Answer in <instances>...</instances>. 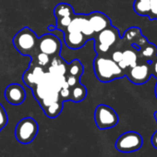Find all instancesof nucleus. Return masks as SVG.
<instances>
[{
  "instance_id": "obj_1",
  "label": "nucleus",
  "mask_w": 157,
  "mask_h": 157,
  "mask_svg": "<svg viewBox=\"0 0 157 157\" xmlns=\"http://www.w3.org/2000/svg\"><path fill=\"white\" fill-rule=\"evenodd\" d=\"M94 70L97 80L104 83L121 78L125 76V72L120 68L118 64L106 56L96 55L94 59Z\"/></svg>"
},
{
  "instance_id": "obj_2",
  "label": "nucleus",
  "mask_w": 157,
  "mask_h": 157,
  "mask_svg": "<svg viewBox=\"0 0 157 157\" xmlns=\"http://www.w3.org/2000/svg\"><path fill=\"white\" fill-rule=\"evenodd\" d=\"M93 40L94 41V51L96 55L106 56L121 40L119 31L113 25L94 34Z\"/></svg>"
},
{
  "instance_id": "obj_3",
  "label": "nucleus",
  "mask_w": 157,
  "mask_h": 157,
  "mask_svg": "<svg viewBox=\"0 0 157 157\" xmlns=\"http://www.w3.org/2000/svg\"><path fill=\"white\" fill-rule=\"evenodd\" d=\"M13 45L22 56L33 58L37 53L38 36L29 27H23L13 37Z\"/></svg>"
},
{
  "instance_id": "obj_4",
  "label": "nucleus",
  "mask_w": 157,
  "mask_h": 157,
  "mask_svg": "<svg viewBox=\"0 0 157 157\" xmlns=\"http://www.w3.org/2000/svg\"><path fill=\"white\" fill-rule=\"evenodd\" d=\"M39 131V125L31 117L21 119L15 128V138L22 144H29L36 138Z\"/></svg>"
},
{
  "instance_id": "obj_5",
  "label": "nucleus",
  "mask_w": 157,
  "mask_h": 157,
  "mask_svg": "<svg viewBox=\"0 0 157 157\" xmlns=\"http://www.w3.org/2000/svg\"><path fill=\"white\" fill-rule=\"evenodd\" d=\"M117 112L106 105H99L94 110V122L98 128L108 129L116 127L118 123Z\"/></svg>"
},
{
  "instance_id": "obj_6",
  "label": "nucleus",
  "mask_w": 157,
  "mask_h": 157,
  "mask_svg": "<svg viewBox=\"0 0 157 157\" xmlns=\"http://www.w3.org/2000/svg\"><path fill=\"white\" fill-rule=\"evenodd\" d=\"M142 144L143 140L140 133L136 131H127L117 138L115 147L120 152L129 153L140 150Z\"/></svg>"
},
{
  "instance_id": "obj_7",
  "label": "nucleus",
  "mask_w": 157,
  "mask_h": 157,
  "mask_svg": "<svg viewBox=\"0 0 157 157\" xmlns=\"http://www.w3.org/2000/svg\"><path fill=\"white\" fill-rule=\"evenodd\" d=\"M62 49V43L53 33H45L38 37L37 52L44 53L50 57H55L60 55Z\"/></svg>"
},
{
  "instance_id": "obj_8",
  "label": "nucleus",
  "mask_w": 157,
  "mask_h": 157,
  "mask_svg": "<svg viewBox=\"0 0 157 157\" xmlns=\"http://www.w3.org/2000/svg\"><path fill=\"white\" fill-rule=\"evenodd\" d=\"M125 76H127L128 80L134 84L140 85L146 83L151 77L150 63L145 61L144 63L136 64L126 71Z\"/></svg>"
},
{
  "instance_id": "obj_9",
  "label": "nucleus",
  "mask_w": 157,
  "mask_h": 157,
  "mask_svg": "<svg viewBox=\"0 0 157 157\" xmlns=\"http://www.w3.org/2000/svg\"><path fill=\"white\" fill-rule=\"evenodd\" d=\"M67 31H77L81 32L90 40L94 38V32L87 19V14H75L71 22L67 26L65 32ZM64 33V32H63Z\"/></svg>"
},
{
  "instance_id": "obj_10",
  "label": "nucleus",
  "mask_w": 157,
  "mask_h": 157,
  "mask_svg": "<svg viewBox=\"0 0 157 157\" xmlns=\"http://www.w3.org/2000/svg\"><path fill=\"white\" fill-rule=\"evenodd\" d=\"M4 94L6 101L12 105H20L26 99V92L24 88L18 83H11L7 86Z\"/></svg>"
},
{
  "instance_id": "obj_11",
  "label": "nucleus",
  "mask_w": 157,
  "mask_h": 157,
  "mask_svg": "<svg viewBox=\"0 0 157 157\" xmlns=\"http://www.w3.org/2000/svg\"><path fill=\"white\" fill-rule=\"evenodd\" d=\"M45 71L46 70L43 67L37 66L33 62H30L28 69L22 76V80L29 88H33L40 82Z\"/></svg>"
},
{
  "instance_id": "obj_12",
  "label": "nucleus",
  "mask_w": 157,
  "mask_h": 157,
  "mask_svg": "<svg viewBox=\"0 0 157 157\" xmlns=\"http://www.w3.org/2000/svg\"><path fill=\"white\" fill-rule=\"evenodd\" d=\"M122 40L123 42L130 44V45L132 47H135L137 51H139L140 47H142L144 44L148 43L147 39L144 36H142L140 29L138 27L128 28L125 32Z\"/></svg>"
},
{
  "instance_id": "obj_13",
  "label": "nucleus",
  "mask_w": 157,
  "mask_h": 157,
  "mask_svg": "<svg viewBox=\"0 0 157 157\" xmlns=\"http://www.w3.org/2000/svg\"><path fill=\"white\" fill-rule=\"evenodd\" d=\"M64 42L66 45L73 50L80 49L83 47L86 43L90 40L81 32L77 31H67L64 32Z\"/></svg>"
},
{
  "instance_id": "obj_14",
  "label": "nucleus",
  "mask_w": 157,
  "mask_h": 157,
  "mask_svg": "<svg viewBox=\"0 0 157 157\" xmlns=\"http://www.w3.org/2000/svg\"><path fill=\"white\" fill-rule=\"evenodd\" d=\"M87 19L94 33H97L112 25L111 20L108 18V16L101 11H93L87 14Z\"/></svg>"
},
{
  "instance_id": "obj_15",
  "label": "nucleus",
  "mask_w": 157,
  "mask_h": 157,
  "mask_svg": "<svg viewBox=\"0 0 157 157\" xmlns=\"http://www.w3.org/2000/svg\"><path fill=\"white\" fill-rule=\"evenodd\" d=\"M138 51L135 49H125L123 51V56L121 61L118 63L120 68L126 73V71L138 64Z\"/></svg>"
},
{
  "instance_id": "obj_16",
  "label": "nucleus",
  "mask_w": 157,
  "mask_h": 157,
  "mask_svg": "<svg viewBox=\"0 0 157 157\" xmlns=\"http://www.w3.org/2000/svg\"><path fill=\"white\" fill-rule=\"evenodd\" d=\"M67 63L59 55V56H56L52 58L51 63L46 71H48L52 74L65 76L67 73Z\"/></svg>"
},
{
  "instance_id": "obj_17",
  "label": "nucleus",
  "mask_w": 157,
  "mask_h": 157,
  "mask_svg": "<svg viewBox=\"0 0 157 157\" xmlns=\"http://www.w3.org/2000/svg\"><path fill=\"white\" fill-rule=\"evenodd\" d=\"M86 96H87V89L81 82L70 88L69 101L74 103H78L83 101L86 98Z\"/></svg>"
},
{
  "instance_id": "obj_18",
  "label": "nucleus",
  "mask_w": 157,
  "mask_h": 157,
  "mask_svg": "<svg viewBox=\"0 0 157 157\" xmlns=\"http://www.w3.org/2000/svg\"><path fill=\"white\" fill-rule=\"evenodd\" d=\"M83 73H84V67L78 59H74L73 61L67 64L66 75L74 76V77L81 78Z\"/></svg>"
},
{
  "instance_id": "obj_19",
  "label": "nucleus",
  "mask_w": 157,
  "mask_h": 157,
  "mask_svg": "<svg viewBox=\"0 0 157 157\" xmlns=\"http://www.w3.org/2000/svg\"><path fill=\"white\" fill-rule=\"evenodd\" d=\"M138 52L149 63L151 62L157 56V47H156V45H154L153 44H150L149 42L146 44H144L142 47H140Z\"/></svg>"
},
{
  "instance_id": "obj_20",
  "label": "nucleus",
  "mask_w": 157,
  "mask_h": 157,
  "mask_svg": "<svg viewBox=\"0 0 157 157\" xmlns=\"http://www.w3.org/2000/svg\"><path fill=\"white\" fill-rule=\"evenodd\" d=\"M75 14L73 8L67 3H59L54 9V15L56 19H60L67 16H73Z\"/></svg>"
},
{
  "instance_id": "obj_21",
  "label": "nucleus",
  "mask_w": 157,
  "mask_h": 157,
  "mask_svg": "<svg viewBox=\"0 0 157 157\" xmlns=\"http://www.w3.org/2000/svg\"><path fill=\"white\" fill-rule=\"evenodd\" d=\"M134 11L140 16H148L151 10V0H135Z\"/></svg>"
},
{
  "instance_id": "obj_22",
  "label": "nucleus",
  "mask_w": 157,
  "mask_h": 157,
  "mask_svg": "<svg viewBox=\"0 0 157 157\" xmlns=\"http://www.w3.org/2000/svg\"><path fill=\"white\" fill-rule=\"evenodd\" d=\"M63 104H64V102H62V101L56 102V103L50 105L49 106H47L46 108H44L43 111L47 117L56 118V117H58L61 114V112L63 110Z\"/></svg>"
},
{
  "instance_id": "obj_23",
  "label": "nucleus",
  "mask_w": 157,
  "mask_h": 157,
  "mask_svg": "<svg viewBox=\"0 0 157 157\" xmlns=\"http://www.w3.org/2000/svg\"><path fill=\"white\" fill-rule=\"evenodd\" d=\"M51 60H52V57H50L49 56H47L44 53L37 52L36 55L32 58L31 62H33V63L36 64L37 66L43 67L44 69L47 70V68L51 63Z\"/></svg>"
},
{
  "instance_id": "obj_24",
  "label": "nucleus",
  "mask_w": 157,
  "mask_h": 157,
  "mask_svg": "<svg viewBox=\"0 0 157 157\" xmlns=\"http://www.w3.org/2000/svg\"><path fill=\"white\" fill-rule=\"evenodd\" d=\"M8 121H9V117H8L6 109L1 104H0V132H1V130L7 126Z\"/></svg>"
},
{
  "instance_id": "obj_25",
  "label": "nucleus",
  "mask_w": 157,
  "mask_h": 157,
  "mask_svg": "<svg viewBox=\"0 0 157 157\" xmlns=\"http://www.w3.org/2000/svg\"><path fill=\"white\" fill-rule=\"evenodd\" d=\"M148 17L150 20H157V0H151V10Z\"/></svg>"
},
{
  "instance_id": "obj_26",
  "label": "nucleus",
  "mask_w": 157,
  "mask_h": 157,
  "mask_svg": "<svg viewBox=\"0 0 157 157\" xmlns=\"http://www.w3.org/2000/svg\"><path fill=\"white\" fill-rule=\"evenodd\" d=\"M111 56H110V58L115 61L116 63H119L122 59V56H123V51L122 50H119V49H113L111 52Z\"/></svg>"
},
{
  "instance_id": "obj_27",
  "label": "nucleus",
  "mask_w": 157,
  "mask_h": 157,
  "mask_svg": "<svg viewBox=\"0 0 157 157\" xmlns=\"http://www.w3.org/2000/svg\"><path fill=\"white\" fill-rule=\"evenodd\" d=\"M69 95H70V88L68 86H64L61 88L59 92V96L63 102L69 101Z\"/></svg>"
},
{
  "instance_id": "obj_28",
  "label": "nucleus",
  "mask_w": 157,
  "mask_h": 157,
  "mask_svg": "<svg viewBox=\"0 0 157 157\" xmlns=\"http://www.w3.org/2000/svg\"><path fill=\"white\" fill-rule=\"evenodd\" d=\"M66 83L67 85L71 88L73 86H75L76 84L80 83V80L81 78H78L77 77H74V76H69V75H66Z\"/></svg>"
},
{
  "instance_id": "obj_29",
  "label": "nucleus",
  "mask_w": 157,
  "mask_h": 157,
  "mask_svg": "<svg viewBox=\"0 0 157 157\" xmlns=\"http://www.w3.org/2000/svg\"><path fill=\"white\" fill-rule=\"evenodd\" d=\"M150 66H151V75L157 78V56L151 62H150Z\"/></svg>"
},
{
  "instance_id": "obj_30",
  "label": "nucleus",
  "mask_w": 157,
  "mask_h": 157,
  "mask_svg": "<svg viewBox=\"0 0 157 157\" xmlns=\"http://www.w3.org/2000/svg\"><path fill=\"white\" fill-rule=\"evenodd\" d=\"M151 142L152 144V146L157 150V130L154 132V134L151 136Z\"/></svg>"
},
{
  "instance_id": "obj_31",
  "label": "nucleus",
  "mask_w": 157,
  "mask_h": 157,
  "mask_svg": "<svg viewBox=\"0 0 157 157\" xmlns=\"http://www.w3.org/2000/svg\"><path fill=\"white\" fill-rule=\"evenodd\" d=\"M47 29H48V31H50V32H52V31H56V25H55V26H53V25H49V26L47 27Z\"/></svg>"
},
{
  "instance_id": "obj_32",
  "label": "nucleus",
  "mask_w": 157,
  "mask_h": 157,
  "mask_svg": "<svg viewBox=\"0 0 157 157\" xmlns=\"http://www.w3.org/2000/svg\"><path fill=\"white\" fill-rule=\"evenodd\" d=\"M155 95H156V98H157V84L155 86Z\"/></svg>"
},
{
  "instance_id": "obj_33",
  "label": "nucleus",
  "mask_w": 157,
  "mask_h": 157,
  "mask_svg": "<svg viewBox=\"0 0 157 157\" xmlns=\"http://www.w3.org/2000/svg\"><path fill=\"white\" fill-rule=\"evenodd\" d=\"M154 117H155V119H156V121H157V112L154 113Z\"/></svg>"
}]
</instances>
